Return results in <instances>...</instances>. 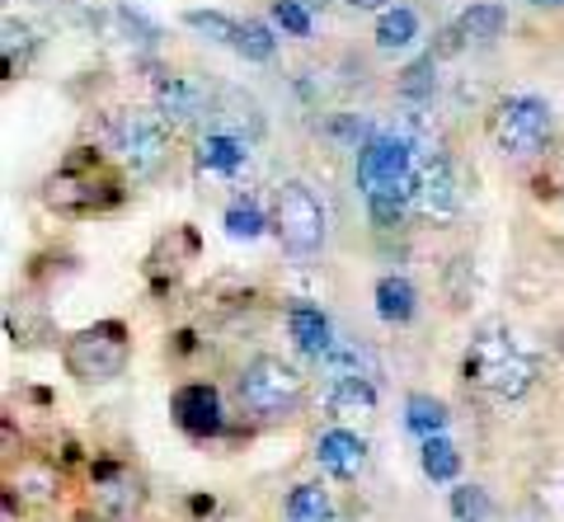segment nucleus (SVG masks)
<instances>
[{"mask_svg":"<svg viewBox=\"0 0 564 522\" xmlns=\"http://www.w3.org/2000/svg\"><path fill=\"white\" fill-rule=\"evenodd\" d=\"M532 6H564V0H532Z\"/></svg>","mask_w":564,"mask_h":522,"instance_id":"nucleus-34","label":"nucleus"},{"mask_svg":"<svg viewBox=\"0 0 564 522\" xmlns=\"http://www.w3.org/2000/svg\"><path fill=\"white\" fill-rule=\"evenodd\" d=\"M503 29H508V10L480 0V6H466V10L452 20V29L443 33V39H447L443 52H456V47H466V43H494Z\"/></svg>","mask_w":564,"mask_h":522,"instance_id":"nucleus-12","label":"nucleus"},{"mask_svg":"<svg viewBox=\"0 0 564 522\" xmlns=\"http://www.w3.org/2000/svg\"><path fill=\"white\" fill-rule=\"evenodd\" d=\"M466 377H470L480 391L499 395V400H522L527 391L536 387V362L527 358V354H518V348L508 344V339L485 335V339L470 344V354H466Z\"/></svg>","mask_w":564,"mask_h":522,"instance_id":"nucleus-7","label":"nucleus"},{"mask_svg":"<svg viewBox=\"0 0 564 522\" xmlns=\"http://www.w3.org/2000/svg\"><path fill=\"white\" fill-rule=\"evenodd\" d=\"M414 39H419V14L410 6L381 10V20H377V47L381 52H404V47H414Z\"/></svg>","mask_w":564,"mask_h":522,"instance_id":"nucleus-21","label":"nucleus"},{"mask_svg":"<svg viewBox=\"0 0 564 522\" xmlns=\"http://www.w3.org/2000/svg\"><path fill=\"white\" fill-rule=\"evenodd\" d=\"M325 368H329V377H381V362H377V354L372 348H362L358 339H348V344H329L325 348Z\"/></svg>","mask_w":564,"mask_h":522,"instance_id":"nucleus-18","label":"nucleus"},{"mask_svg":"<svg viewBox=\"0 0 564 522\" xmlns=\"http://www.w3.org/2000/svg\"><path fill=\"white\" fill-rule=\"evenodd\" d=\"M170 414H174V424H180L188 438H198V443L217 438V433L226 428L221 395H217V387H207V381H188V387L174 391Z\"/></svg>","mask_w":564,"mask_h":522,"instance_id":"nucleus-10","label":"nucleus"},{"mask_svg":"<svg viewBox=\"0 0 564 522\" xmlns=\"http://www.w3.org/2000/svg\"><path fill=\"white\" fill-rule=\"evenodd\" d=\"M236 400L240 410L259 424H282V420H296L306 405V377L282 362L273 354H259L240 368L236 377Z\"/></svg>","mask_w":564,"mask_h":522,"instance_id":"nucleus-1","label":"nucleus"},{"mask_svg":"<svg viewBox=\"0 0 564 522\" xmlns=\"http://www.w3.org/2000/svg\"><path fill=\"white\" fill-rule=\"evenodd\" d=\"M452 414H447V400H437L429 391H414L404 400V428L419 433V438H433V433H447Z\"/></svg>","mask_w":564,"mask_h":522,"instance_id":"nucleus-19","label":"nucleus"},{"mask_svg":"<svg viewBox=\"0 0 564 522\" xmlns=\"http://www.w3.org/2000/svg\"><path fill=\"white\" fill-rule=\"evenodd\" d=\"M184 24L212 43H236V33H240V20H231V14H221V10H188Z\"/></svg>","mask_w":564,"mask_h":522,"instance_id":"nucleus-26","label":"nucleus"},{"mask_svg":"<svg viewBox=\"0 0 564 522\" xmlns=\"http://www.w3.org/2000/svg\"><path fill=\"white\" fill-rule=\"evenodd\" d=\"M404 207H410V198L381 194V198H367V217H372L377 231H395V226L404 221Z\"/></svg>","mask_w":564,"mask_h":522,"instance_id":"nucleus-31","label":"nucleus"},{"mask_svg":"<svg viewBox=\"0 0 564 522\" xmlns=\"http://www.w3.org/2000/svg\"><path fill=\"white\" fill-rule=\"evenodd\" d=\"M43 198H47V207H57L66 217L109 213V207L122 203V180L95 151H76V155H66V165L47 180Z\"/></svg>","mask_w":564,"mask_h":522,"instance_id":"nucleus-2","label":"nucleus"},{"mask_svg":"<svg viewBox=\"0 0 564 522\" xmlns=\"http://www.w3.org/2000/svg\"><path fill=\"white\" fill-rule=\"evenodd\" d=\"M419 466H423L429 480L452 485L456 476H462V452H456V443L447 438V433H433V438H423V447H419Z\"/></svg>","mask_w":564,"mask_h":522,"instance_id":"nucleus-20","label":"nucleus"},{"mask_svg":"<svg viewBox=\"0 0 564 522\" xmlns=\"http://www.w3.org/2000/svg\"><path fill=\"white\" fill-rule=\"evenodd\" d=\"M395 90H400V99H410V104L433 99V90H437V57H433V52H429V57H419L414 66H404V76L395 80Z\"/></svg>","mask_w":564,"mask_h":522,"instance_id":"nucleus-24","label":"nucleus"},{"mask_svg":"<svg viewBox=\"0 0 564 522\" xmlns=\"http://www.w3.org/2000/svg\"><path fill=\"white\" fill-rule=\"evenodd\" d=\"M325 132H329V137H334V142H339L344 151H362V146H367V142H372V137H377L372 128L362 123L358 113H339V118H329V123H325Z\"/></svg>","mask_w":564,"mask_h":522,"instance_id":"nucleus-29","label":"nucleus"},{"mask_svg":"<svg viewBox=\"0 0 564 522\" xmlns=\"http://www.w3.org/2000/svg\"><path fill=\"white\" fill-rule=\"evenodd\" d=\"M288 518L292 522H329L334 518V503L325 485H296L292 499H288Z\"/></svg>","mask_w":564,"mask_h":522,"instance_id":"nucleus-23","label":"nucleus"},{"mask_svg":"<svg viewBox=\"0 0 564 522\" xmlns=\"http://www.w3.org/2000/svg\"><path fill=\"white\" fill-rule=\"evenodd\" d=\"M33 33H29V24H14V20H6V76H20L24 66H29V57H33Z\"/></svg>","mask_w":564,"mask_h":522,"instance_id":"nucleus-28","label":"nucleus"},{"mask_svg":"<svg viewBox=\"0 0 564 522\" xmlns=\"http://www.w3.org/2000/svg\"><path fill=\"white\" fill-rule=\"evenodd\" d=\"M372 297H377V316L386 325H410L419 316V292L410 278H400V273H386Z\"/></svg>","mask_w":564,"mask_h":522,"instance_id":"nucleus-15","label":"nucleus"},{"mask_svg":"<svg viewBox=\"0 0 564 522\" xmlns=\"http://www.w3.org/2000/svg\"><path fill=\"white\" fill-rule=\"evenodd\" d=\"M231 47L245 62H273L278 57V39L269 33V24H259V20H240V33H236Z\"/></svg>","mask_w":564,"mask_h":522,"instance_id":"nucleus-25","label":"nucleus"},{"mask_svg":"<svg viewBox=\"0 0 564 522\" xmlns=\"http://www.w3.org/2000/svg\"><path fill=\"white\" fill-rule=\"evenodd\" d=\"M113 151L118 161L128 165L132 180H155L170 161V123L161 113H147V109H122L113 118Z\"/></svg>","mask_w":564,"mask_h":522,"instance_id":"nucleus-8","label":"nucleus"},{"mask_svg":"<svg viewBox=\"0 0 564 522\" xmlns=\"http://www.w3.org/2000/svg\"><path fill=\"white\" fill-rule=\"evenodd\" d=\"M226 231L236 240H259L263 236V213L254 203H231L226 207Z\"/></svg>","mask_w":564,"mask_h":522,"instance_id":"nucleus-30","label":"nucleus"},{"mask_svg":"<svg viewBox=\"0 0 564 522\" xmlns=\"http://www.w3.org/2000/svg\"><path fill=\"white\" fill-rule=\"evenodd\" d=\"M245 142L240 137H231V132H212V137H203L198 142V165L203 170H221V174H236L240 165H245Z\"/></svg>","mask_w":564,"mask_h":522,"instance_id":"nucleus-22","label":"nucleus"},{"mask_svg":"<svg viewBox=\"0 0 564 522\" xmlns=\"http://www.w3.org/2000/svg\"><path fill=\"white\" fill-rule=\"evenodd\" d=\"M95 499L104 503V513H113V518L132 513L137 499H141L137 476L128 471V466H118V461H99L95 466Z\"/></svg>","mask_w":564,"mask_h":522,"instance_id":"nucleus-14","label":"nucleus"},{"mask_svg":"<svg viewBox=\"0 0 564 522\" xmlns=\"http://www.w3.org/2000/svg\"><path fill=\"white\" fill-rule=\"evenodd\" d=\"M414 142L404 132H377L372 142L358 151V188L362 198H381V194H395V198H410L414 207Z\"/></svg>","mask_w":564,"mask_h":522,"instance_id":"nucleus-6","label":"nucleus"},{"mask_svg":"<svg viewBox=\"0 0 564 522\" xmlns=\"http://www.w3.org/2000/svg\"><path fill=\"white\" fill-rule=\"evenodd\" d=\"M273 231L282 254H292L296 264H311L325 250V203L315 198L306 180H282L273 188Z\"/></svg>","mask_w":564,"mask_h":522,"instance_id":"nucleus-3","label":"nucleus"},{"mask_svg":"<svg viewBox=\"0 0 564 522\" xmlns=\"http://www.w3.org/2000/svg\"><path fill=\"white\" fill-rule=\"evenodd\" d=\"M555 137V113L541 95H503L489 113V142L508 161H527L541 155Z\"/></svg>","mask_w":564,"mask_h":522,"instance_id":"nucleus-5","label":"nucleus"},{"mask_svg":"<svg viewBox=\"0 0 564 522\" xmlns=\"http://www.w3.org/2000/svg\"><path fill=\"white\" fill-rule=\"evenodd\" d=\"M452 518L456 522H494V499L480 485H462V490H452Z\"/></svg>","mask_w":564,"mask_h":522,"instance_id":"nucleus-27","label":"nucleus"},{"mask_svg":"<svg viewBox=\"0 0 564 522\" xmlns=\"http://www.w3.org/2000/svg\"><path fill=\"white\" fill-rule=\"evenodd\" d=\"M414 213H423L429 221H452L462 213V188H456V174L447 155H423L414 165Z\"/></svg>","mask_w":564,"mask_h":522,"instance_id":"nucleus-9","label":"nucleus"},{"mask_svg":"<svg viewBox=\"0 0 564 522\" xmlns=\"http://www.w3.org/2000/svg\"><path fill=\"white\" fill-rule=\"evenodd\" d=\"M288 335H292V344L302 348V354H311V358H325V348L334 344L329 316H325L321 306H292V311H288Z\"/></svg>","mask_w":564,"mask_h":522,"instance_id":"nucleus-16","label":"nucleus"},{"mask_svg":"<svg viewBox=\"0 0 564 522\" xmlns=\"http://www.w3.org/2000/svg\"><path fill=\"white\" fill-rule=\"evenodd\" d=\"M352 10H391V0H348Z\"/></svg>","mask_w":564,"mask_h":522,"instance_id":"nucleus-33","label":"nucleus"},{"mask_svg":"<svg viewBox=\"0 0 564 522\" xmlns=\"http://www.w3.org/2000/svg\"><path fill=\"white\" fill-rule=\"evenodd\" d=\"M329 410L334 414H372L377 410V381L372 377H329Z\"/></svg>","mask_w":564,"mask_h":522,"instance_id":"nucleus-17","label":"nucleus"},{"mask_svg":"<svg viewBox=\"0 0 564 522\" xmlns=\"http://www.w3.org/2000/svg\"><path fill=\"white\" fill-rule=\"evenodd\" d=\"M315 461H321L334 480H352L367 466V443L348 428H329V433H321V443H315Z\"/></svg>","mask_w":564,"mask_h":522,"instance_id":"nucleus-13","label":"nucleus"},{"mask_svg":"<svg viewBox=\"0 0 564 522\" xmlns=\"http://www.w3.org/2000/svg\"><path fill=\"white\" fill-rule=\"evenodd\" d=\"M273 20L292 33V39H311V14L302 0H273Z\"/></svg>","mask_w":564,"mask_h":522,"instance_id":"nucleus-32","label":"nucleus"},{"mask_svg":"<svg viewBox=\"0 0 564 522\" xmlns=\"http://www.w3.org/2000/svg\"><path fill=\"white\" fill-rule=\"evenodd\" d=\"M155 113H161L170 128H188L207 113V95L184 76H161L155 80Z\"/></svg>","mask_w":564,"mask_h":522,"instance_id":"nucleus-11","label":"nucleus"},{"mask_svg":"<svg viewBox=\"0 0 564 522\" xmlns=\"http://www.w3.org/2000/svg\"><path fill=\"white\" fill-rule=\"evenodd\" d=\"M128 358H132V335L122 320H95L76 329L66 344H62V362L66 372L85 381V387H104V381H118L128 372Z\"/></svg>","mask_w":564,"mask_h":522,"instance_id":"nucleus-4","label":"nucleus"}]
</instances>
